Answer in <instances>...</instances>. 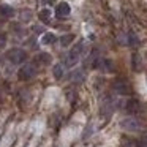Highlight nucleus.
<instances>
[{
  "mask_svg": "<svg viewBox=\"0 0 147 147\" xmlns=\"http://www.w3.org/2000/svg\"><path fill=\"white\" fill-rule=\"evenodd\" d=\"M7 57H8V60H10L11 63L18 65V63H22V62L26 60L27 54H26V51H22V49L14 48V49H10V51H8Z\"/></svg>",
  "mask_w": 147,
  "mask_h": 147,
  "instance_id": "f03ea898",
  "label": "nucleus"
},
{
  "mask_svg": "<svg viewBox=\"0 0 147 147\" xmlns=\"http://www.w3.org/2000/svg\"><path fill=\"white\" fill-rule=\"evenodd\" d=\"M96 68H101V70H105V71H112L114 70L112 62L109 60V59H101V57H100V60H98V67Z\"/></svg>",
  "mask_w": 147,
  "mask_h": 147,
  "instance_id": "6e6552de",
  "label": "nucleus"
},
{
  "mask_svg": "<svg viewBox=\"0 0 147 147\" xmlns=\"http://www.w3.org/2000/svg\"><path fill=\"white\" fill-rule=\"evenodd\" d=\"M40 59H41V62H45V63L49 62V55L48 54H40Z\"/></svg>",
  "mask_w": 147,
  "mask_h": 147,
  "instance_id": "f3484780",
  "label": "nucleus"
},
{
  "mask_svg": "<svg viewBox=\"0 0 147 147\" xmlns=\"http://www.w3.org/2000/svg\"><path fill=\"white\" fill-rule=\"evenodd\" d=\"M57 41V36L54 35V33H45L41 38V43L43 45H52V43Z\"/></svg>",
  "mask_w": 147,
  "mask_h": 147,
  "instance_id": "1a4fd4ad",
  "label": "nucleus"
},
{
  "mask_svg": "<svg viewBox=\"0 0 147 147\" xmlns=\"http://www.w3.org/2000/svg\"><path fill=\"white\" fill-rule=\"evenodd\" d=\"M127 36H128V45H130V46H133V48H134V46L139 45V38H138L133 32H128Z\"/></svg>",
  "mask_w": 147,
  "mask_h": 147,
  "instance_id": "f8f14e48",
  "label": "nucleus"
},
{
  "mask_svg": "<svg viewBox=\"0 0 147 147\" xmlns=\"http://www.w3.org/2000/svg\"><path fill=\"white\" fill-rule=\"evenodd\" d=\"M36 74V68H35V65H32V63H26L24 67H21V70H19V79H22V81H29V79H32L33 76Z\"/></svg>",
  "mask_w": 147,
  "mask_h": 147,
  "instance_id": "20e7f679",
  "label": "nucleus"
},
{
  "mask_svg": "<svg viewBox=\"0 0 147 147\" xmlns=\"http://www.w3.org/2000/svg\"><path fill=\"white\" fill-rule=\"evenodd\" d=\"M70 13H71V8H70V5H68L67 2L59 3L57 8H55V14H57V18H67Z\"/></svg>",
  "mask_w": 147,
  "mask_h": 147,
  "instance_id": "0eeeda50",
  "label": "nucleus"
},
{
  "mask_svg": "<svg viewBox=\"0 0 147 147\" xmlns=\"http://www.w3.org/2000/svg\"><path fill=\"white\" fill-rule=\"evenodd\" d=\"M54 76H55V79H62L63 78V65L62 63H57L54 67Z\"/></svg>",
  "mask_w": 147,
  "mask_h": 147,
  "instance_id": "9b49d317",
  "label": "nucleus"
},
{
  "mask_svg": "<svg viewBox=\"0 0 147 147\" xmlns=\"http://www.w3.org/2000/svg\"><path fill=\"white\" fill-rule=\"evenodd\" d=\"M49 16H51V11L49 10H43V11H40V14H38V18L43 22H49Z\"/></svg>",
  "mask_w": 147,
  "mask_h": 147,
  "instance_id": "2eb2a0df",
  "label": "nucleus"
},
{
  "mask_svg": "<svg viewBox=\"0 0 147 147\" xmlns=\"http://www.w3.org/2000/svg\"><path fill=\"white\" fill-rule=\"evenodd\" d=\"M0 14H3V16L10 18V16H13V14H14V10H13L11 7H7V5H2V7H0Z\"/></svg>",
  "mask_w": 147,
  "mask_h": 147,
  "instance_id": "9d476101",
  "label": "nucleus"
},
{
  "mask_svg": "<svg viewBox=\"0 0 147 147\" xmlns=\"http://www.w3.org/2000/svg\"><path fill=\"white\" fill-rule=\"evenodd\" d=\"M93 133V127L90 125V127H87V130H86V133H84V138H89L90 134Z\"/></svg>",
  "mask_w": 147,
  "mask_h": 147,
  "instance_id": "dca6fc26",
  "label": "nucleus"
},
{
  "mask_svg": "<svg viewBox=\"0 0 147 147\" xmlns=\"http://www.w3.org/2000/svg\"><path fill=\"white\" fill-rule=\"evenodd\" d=\"M74 40V35H63L60 38V45L63 46V48H67V46H70V43Z\"/></svg>",
  "mask_w": 147,
  "mask_h": 147,
  "instance_id": "4468645a",
  "label": "nucleus"
},
{
  "mask_svg": "<svg viewBox=\"0 0 147 147\" xmlns=\"http://www.w3.org/2000/svg\"><path fill=\"white\" fill-rule=\"evenodd\" d=\"M112 89H114V92L117 95H127V93H130V87H128V84L125 81H115Z\"/></svg>",
  "mask_w": 147,
  "mask_h": 147,
  "instance_id": "39448f33",
  "label": "nucleus"
},
{
  "mask_svg": "<svg viewBox=\"0 0 147 147\" xmlns=\"http://www.w3.org/2000/svg\"><path fill=\"white\" fill-rule=\"evenodd\" d=\"M120 127L123 128V130H127V131H138L141 128V123H139V120H138V119H134L133 115H130V117L122 119Z\"/></svg>",
  "mask_w": 147,
  "mask_h": 147,
  "instance_id": "7ed1b4c3",
  "label": "nucleus"
},
{
  "mask_svg": "<svg viewBox=\"0 0 147 147\" xmlns=\"http://www.w3.org/2000/svg\"><path fill=\"white\" fill-rule=\"evenodd\" d=\"M71 78H73V81H76V82H82V81H84V71H82V70L73 71Z\"/></svg>",
  "mask_w": 147,
  "mask_h": 147,
  "instance_id": "ddd939ff",
  "label": "nucleus"
},
{
  "mask_svg": "<svg viewBox=\"0 0 147 147\" xmlns=\"http://www.w3.org/2000/svg\"><path fill=\"white\" fill-rule=\"evenodd\" d=\"M134 144H133V141H127V142L123 144V147H133Z\"/></svg>",
  "mask_w": 147,
  "mask_h": 147,
  "instance_id": "a211bd4d",
  "label": "nucleus"
},
{
  "mask_svg": "<svg viewBox=\"0 0 147 147\" xmlns=\"http://www.w3.org/2000/svg\"><path fill=\"white\" fill-rule=\"evenodd\" d=\"M125 111H127L128 114H136V112H139L141 111L139 101H138V100H134V98L128 100L127 105H125Z\"/></svg>",
  "mask_w": 147,
  "mask_h": 147,
  "instance_id": "423d86ee",
  "label": "nucleus"
},
{
  "mask_svg": "<svg viewBox=\"0 0 147 147\" xmlns=\"http://www.w3.org/2000/svg\"><path fill=\"white\" fill-rule=\"evenodd\" d=\"M82 51H84V43H78V45L70 51V54L67 55L65 65H67V67H73V65H76L78 62H79V57H81V54H82Z\"/></svg>",
  "mask_w": 147,
  "mask_h": 147,
  "instance_id": "f257e3e1",
  "label": "nucleus"
}]
</instances>
